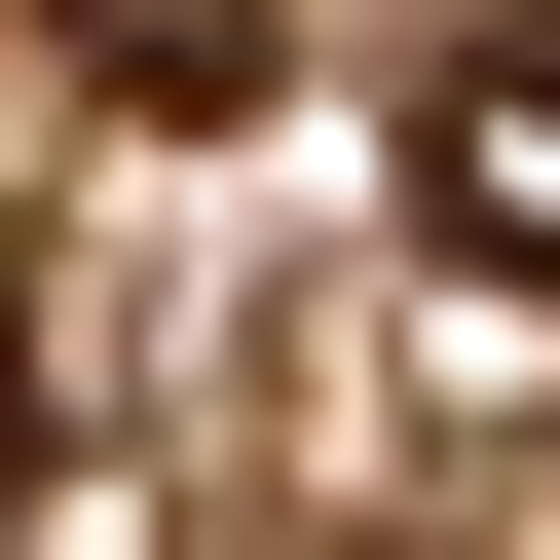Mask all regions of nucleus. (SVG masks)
<instances>
[{
	"label": "nucleus",
	"instance_id": "1",
	"mask_svg": "<svg viewBox=\"0 0 560 560\" xmlns=\"http://www.w3.org/2000/svg\"><path fill=\"white\" fill-rule=\"evenodd\" d=\"M411 187H448V261H523V300H560V0H486V38L411 75Z\"/></svg>",
	"mask_w": 560,
	"mask_h": 560
},
{
	"label": "nucleus",
	"instance_id": "2",
	"mask_svg": "<svg viewBox=\"0 0 560 560\" xmlns=\"http://www.w3.org/2000/svg\"><path fill=\"white\" fill-rule=\"evenodd\" d=\"M75 75H113V113H224V75H261V0H75Z\"/></svg>",
	"mask_w": 560,
	"mask_h": 560
},
{
	"label": "nucleus",
	"instance_id": "3",
	"mask_svg": "<svg viewBox=\"0 0 560 560\" xmlns=\"http://www.w3.org/2000/svg\"><path fill=\"white\" fill-rule=\"evenodd\" d=\"M0 486H38V337H0Z\"/></svg>",
	"mask_w": 560,
	"mask_h": 560
}]
</instances>
